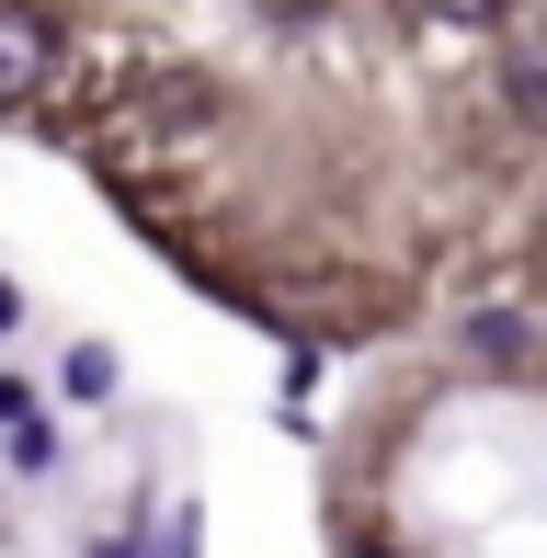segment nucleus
<instances>
[{
    "instance_id": "1",
    "label": "nucleus",
    "mask_w": 547,
    "mask_h": 558,
    "mask_svg": "<svg viewBox=\"0 0 547 558\" xmlns=\"http://www.w3.org/2000/svg\"><path fill=\"white\" fill-rule=\"evenodd\" d=\"M46 69H58V23L23 12V0H0V104H35Z\"/></svg>"
},
{
    "instance_id": "2",
    "label": "nucleus",
    "mask_w": 547,
    "mask_h": 558,
    "mask_svg": "<svg viewBox=\"0 0 547 558\" xmlns=\"http://www.w3.org/2000/svg\"><path fill=\"white\" fill-rule=\"evenodd\" d=\"M58 388L81 399V411H92V399H114V353H104V342H69V365H58Z\"/></svg>"
},
{
    "instance_id": "3",
    "label": "nucleus",
    "mask_w": 547,
    "mask_h": 558,
    "mask_svg": "<svg viewBox=\"0 0 547 558\" xmlns=\"http://www.w3.org/2000/svg\"><path fill=\"white\" fill-rule=\"evenodd\" d=\"M467 353H479V365H513V353H525V319H513V308L467 319Z\"/></svg>"
},
{
    "instance_id": "4",
    "label": "nucleus",
    "mask_w": 547,
    "mask_h": 558,
    "mask_svg": "<svg viewBox=\"0 0 547 558\" xmlns=\"http://www.w3.org/2000/svg\"><path fill=\"white\" fill-rule=\"evenodd\" d=\"M513 114H547V58H513Z\"/></svg>"
},
{
    "instance_id": "5",
    "label": "nucleus",
    "mask_w": 547,
    "mask_h": 558,
    "mask_svg": "<svg viewBox=\"0 0 547 558\" xmlns=\"http://www.w3.org/2000/svg\"><path fill=\"white\" fill-rule=\"evenodd\" d=\"M422 12H445V23H490L502 0H422Z\"/></svg>"
},
{
    "instance_id": "6",
    "label": "nucleus",
    "mask_w": 547,
    "mask_h": 558,
    "mask_svg": "<svg viewBox=\"0 0 547 558\" xmlns=\"http://www.w3.org/2000/svg\"><path fill=\"white\" fill-rule=\"evenodd\" d=\"M354 558H400V547H388V536H354Z\"/></svg>"
},
{
    "instance_id": "7",
    "label": "nucleus",
    "mask_w": 547,
    "mask_h": 558,
    "mask_svg": "<svg viewBox=\"0 0 547 558\" xmlns=\"http://www.w3.org/2000/svg\"><path fill=\"white\" fill-rule=\"evenodd\" d=\"M12 319H23V296H12V286H0V331H12Z\"/></svg>"
}]
</instances>
